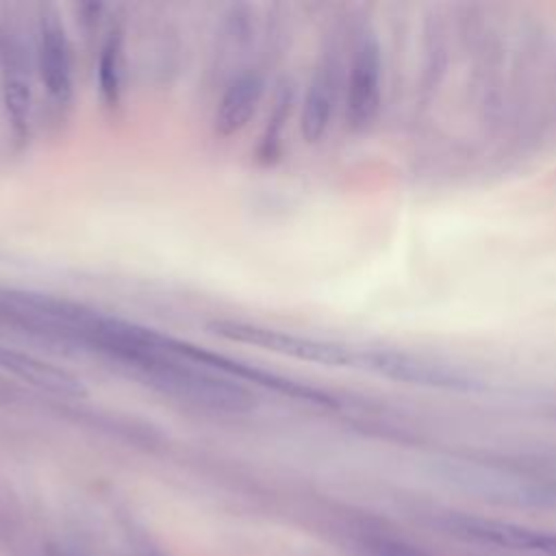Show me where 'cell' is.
I'll list each match as a JSON object with an SVG mask.
<instances>
[{"label":"cell","mask_w":556,"mask_h":556,"mask_svg":"<svg viewBox=\"0 0 556 556\" xmlns=\"http://www.w3.org/2000/svg\"><path fill=\"white\" fill-rule=\"evenodd\" d=\"M208 330L226 341L243 343L252 348H261L280 356L306 361V363H319V365H334L343 367L354 363V354H350L343 345L321 341L315 337L298 334V332H285L271 326L254 324V321H241V319H215L208 324Z\"/></svg>","instance_id":"6da1fadb"},{"label":"cell","mask_w":556,"mask_h":556,"mask_svg":"<svg viewBox=\"0 0 556 556\" xmlns=\"http://www.w3.org/2000/svg\"><path fill=\"white\" fill-rule=\"evenodd\" d=\"M35 67L39 85L54 106H67L74 98V54L67 28L54 7L41 11L35 37Z\"/></svg>","instance_id":"7a4b0ae2"},{"label":"cell","mask_w":556,"mask_h":556,"mask_svg":"<svg viewBox=\"0 0 556 556\" xmlns=\"http://www.w3.org/2000/svg\"><path fill=\"white\" fill-rule=\"evenodd\" d=\"M33 59L24 39L9 30L0 37V85L7 122L15 139H26L33 130L35 91Z\"/></svg>","instance_id":"3957f363"},{"label":"cell","mask_w":556,"mask_h":556,"mask_svg":"<svg viewBox=\"0 0 556 556\" xmlns=\"http://www.w3.org/2000/svg\"><path fill=\"white\" fill-rule=\"evenodd\" d=\"M265 96V74L256 67L241 70L230 78L213 115V130L219 137L237 135L254 117Z\"/></svg>","instance_id":"277c9868"},{"label":"cell","mask_w":556,"mask_h":556,"mask_svg":"<svg viewBox=\"0 0 556 556\" xmlns=\"http://www.w3.org/2000/svg\"><path fill=\"white\" fill-rule=\"evenodd\" d=\"M0 369L52 395L76 397L85 393L83 380L70 369H63L50 361H43L35 354H28L9 345H0Z\"/></svg>","instance_id":"5b68a950"},{"label":"cell","mask_w":556,"mask_h":556,"mask_svg":"<svg viewBox=\"0 0 556 556\" xmlns=\"http://www.w3.org/2000/svg\"><path fill=\"white\" fill-rule=\"evenodd\" d=\"M380 93V56L374 39H363L356 50L350 65V78H348V119L352 124H363L371 117L378 104Z\"/></svg>","instance_id":"8992f818"},{"label":"cell","mask_w":556,"mask_h":556,"mask_svg":"<svg viewBox=\"0 0 556 556\" xmlns=\"http://www.w3.org/2000/svg\"><path fill=\"white\" fill-rule=\"evenodd\" d=\"M337 102V74L332 63H321L302 98V113H300V132L308 143L319 141L334 113Z\"/></svg>","instance_id":"52a82bcc"},{"label":"cell","mask_w":556,"mask_h":556,"mask_svg":"<svg viewBox=\"0 0 556 556\" xmlns=\"http://www.w3.org/2000/svg\"><path fill=\"white\" fill-rule=\"evenodd\" d=\"M443 523L450 532L463 539L493 543V545L513 547V549H528V552H532L534 536H536V532L530 528L493 521V519H480V517H447Z\"/></svg>","instance_id":"ba28073f"},{"label":"cell","mask_w":556,"mask_h":556,"mask_svg":"<svg viewBox=\"0 0 556 556\" xmlns=\"http://www.w3.org/2000/svg\"><path fill=\"white\" fill-rule=\"evenodd\" d=\"M126 85V48L124 35L111 30L104 39L98 56V91L102 102L113 109L122 102Z\"/></svg>","instance_id":"9c48e42d"},{"label":"cell","mask_w":556,"mask_h":556,"mask_svg":"<svg viewBox=\"0 0 556 556\" xmlns=\"http://www.w3.org/2000/svg\"><path fill=\"white\" fill-rule=\"evenodd\" d=\"M287 104H291V96L287 91H282L278 98H276V106L269 115V124L265 128V135L261 137V150H263V156H274V146L278 141V130H280V122L285 115H287Z\"/></svg>","instance_id":"30bf717a"},{"label":"cell","mask_w":556,"mask_h":556,"mask_svg":"<svg viewBox=\"0 0 556 556\" xmlns=\"http://www.w3.org/2000/svg\"><path fill=\"white\" fill-rule=\"evenodd\" d=\"M365 556H428L426 552L393 539H371L363 545Z\"/></svg>","instance_id":"8fae6325"},{"label":"cell","mask_w":556,"mask_h":556,"mask_svg":"<svg viewBox=\"0 0 556 556\" xmlns=\"http://www.w3.org/2000/svg\"><path fill=\"white\" fill-rule=\"evenodd\" d=\"M532 552H539V554H543V556H556V534L536 532Z\"/></svg>","instance_id":"7c38bea8"}]
</instances>
